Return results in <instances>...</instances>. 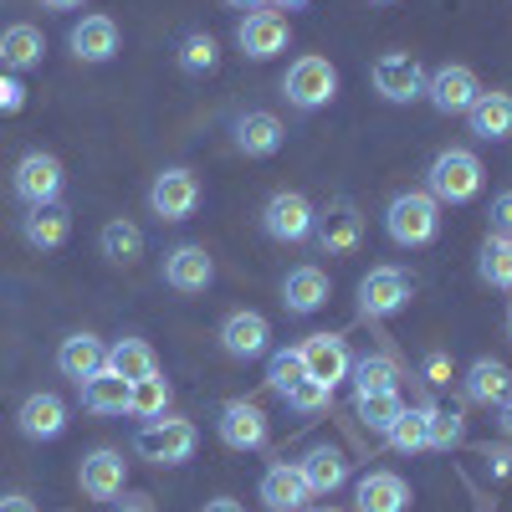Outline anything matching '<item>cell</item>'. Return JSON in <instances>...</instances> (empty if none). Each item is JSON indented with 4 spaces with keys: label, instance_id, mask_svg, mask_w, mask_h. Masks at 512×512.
Here are the masks:
<instances>
[{
    "label": "cell",
    "instance_id": "6da1fadb",
    "mask_svg": "<svg viewBox=\"0 0 512 512\" xmlns=\"http://www.w3.org/2000/svg\"><path fill=\"white\" fill-rule=\"evenodd\" d=\"M482 180H487V164L472 154V149H441L431 159V169H425V190L436 195V205H466V200H477L482 195Z\"/></svg>",
    "mask_w": 512,
    "mask_h": 512
},
{
    "label": "cell",
    "instance_id": "7a4b0ae2",
    "mask_svg": "<svg viewBox=\"0 0 512 512\" xmlns=\"http://www.w3.org/2000/svg\"><path fill=\"white\" fill-rule=\"evenodd\" d=\"M384 231H390L395 246L415 251V246H431L441 236V205L431 190H400L390 205H384Z\"/></svg>",
    "mask_w": 512,
    "mask_h": 512
},
{
    "label": "cell",
    "instance_id": "3957f363",
    "mask_svg": "<svg viewBox=\"0 0 512 512\" xmlns=\"http://www.w3.org/2000/svg\"><path fill=\"white\" fill-rule=\"evenodd\" d=\"M282 98H287V108H297V113H318V108H328L333 98H338V67L328 62V57H297L292 67H287V77H282Z\"/></svg>",
    "mask_w": 512,
    "mask_h": 512
},
{
    "label": "cell",
    "instance_id": "277c9868",
    "mask_svg": "<svg viewBox=\"0 0 512 512\" xmlns=\"http://www.w3.org/2000/svg\"><path fill=\"white\" fill-rule=\"evenodd\" d=\"M195 446H200V431H195L190 420H180V415L144 420L139 436H134V451H139L144 461H154V466H180V461L195 456Z\"/></svg>",
    "mask_w": 512,
    "mask_h": 512
},
{
    "label": "cell",
    "instance_id": "5b68a950",
    "mask_svg": "<svg viewBox=\"0 0 512 512\" xmlns=\"http://www.w3.org/2000/svg\"><path fill=\"white\" fill-rule=\"evenodd\" d=\"M313 221H318V210H313V200H308L303 190H277V195H267V205H262V231H267L272 241H282V246L308 241V236H313Z\"/></svg>",
    "mask_w": 512,
    "mask_h": 512
},
{
    "label": "cell",
    "instance_id": "8992f818",
    "mask_svg": "<svg viewBox=\"0 0 512 512\" xmlns=\"http://www.w3.org/2000/svg\"><path fill=\"white\" fill-rule=\"evenodd\" d=\"M313 241L323 256H354L364 246V216L354 200H328L313 221Z\"/></svg>",
    "mask_w": 512,
    "mask_h": 512
},
{
    "label": "cell",
    "instance_id": "52a82bcc",
    "mask_svg": "<svg viewBox=\"0 0 512 512\" xmlns=\"http://www.w3.org/2000/svg\"><path fill=\"white\" fill-rule=\"evenodd\" d=\"M149 210L159 221H190L195 210H200V180H195V169H180V164H169L154 175L149 185Z\"/></svg>",
    "mask_w": 512,
    "mask_h": 512
},
{
    "label": "cell",
    "instance_id": "ba28073f",
    "mask_svg": "<svg viewBox=\"0 0 512 512\" xmlns=\"http://www.w3.org/2000/svg\"><path fill=\"white\" fill-rule=\"evenodd\" d=\"M425 72L410 52H384L374 67H369V82H374V93L384 98V103H415V98H425Z\"/></svg>",
    "mask_w": 512,
    "mask_h": 512
},
{
    "label": "cell",
    "instance_id": "9c48e42d",
    "mask_svg": "<svg viewBox=\"0 0 512 512\" xmlns=\"http://www.w3.org/2000/svg\"><path fill=\"white\" fill-rule=\"evenodd\" d=\"M415 297V277L405 267H374L359 282V313L364 318H395L400 308H410Z\"/></svg>",
    "mask_w": 512,
    "mask_h": 512
},
{
    "label": "cell",
    "instance_id": "30bf717a",
    "mask_svg": "<svg viewBox=\"0 0 512 512\" xmlns=\"http://www.w3.org/2000/svg\"><path fill=\"white\" fill-rule=\"evenodd\" d=\"M62 185H67L62 159H57V154H41V149L21 154L16 175H11V190H16L26 205H52V200H62Z\"/></svg>",
    "mask_w": 512,
    "mask_h": 512
},
{
    "label": "cell",
    "instance_id": "8fae6325",
    "mask_svg": "<svg viewBox=\"0 0 512 512\" xmlns=\"http://www.w3.org/2000/svg\"><path fill=\"white\" fill-rule=\"evenodd\" d=\"M287 41H292V26L282 11H246L236 26V47L251 62H272L277 52H287Z\"/></svg>",
    "mask_w": 512,
    "mask_h": 512
},
{
    "label": "cell",
    "instance_id": "7c38bea8",
    "mask_svg": "<svg viewBox=\"0 0 512 512\" xmlns=\"http://www.w3.org/2000/svg\"><path fill=\"white\" fill-rule=\"evenodd\" d=\"M216 436L231 446V451H262L272 425H267V410L256 400H226L221 415H216Z\"/></svg>",
    "mask_w": 512,
    "mask_h": 512
},
{
    "label": "cell",
    "instance_id": "4fadbf2b",
    "mask_svg": "<svg viewBox=\"0 0 512 512\" xmlns=\"http://www.w3.org/2000/svg\"><path fill=\"white\" fill-rule=\"evenodd\" d=\"M425 98H431V108L436 113H466L477 98H482V82H477V72L472 67H461V62H446V67H436L431 77H425Z\"/></svg>",
    "mask_w": 512,
    "mask_h": 512
},
{
    "label": "cell",
    "instance_id": "5bb4252c",
    "mask_svg": "<svg viewBox=\"0 0 512 512\" xmlns=\"http://www.w3.org/2000/svg\"><path fill=\"white\" fill-rule=\"evenodd\" d=\"M297 359H303V369H308V379H318V384H344L349 379V364H354V354H349V344L338 333H308L303 344H297Z\"/></svg>",
    "mask_w": 512,
    "mask_h": 512
},
{
    "label": "cell",
    "instance_id": "9a60e30c",
    "mask_svg": "<svg viewBox=\"0 0 512 512\" xmlns=\"http://www.w3.org/2000/svg\"><path fill=\"white\" fill-rule=\"evenodd\" d=\"M77 482H82V492H88L93 502L123 497V487H128V461H123V451H113V446L88 451V456H82V466H77Z\"/></svg>",
    "mask_w": 512,
    "mask_h": 512
},
{
    "label": "cell",
    "instance_id": "2e32d148",
    "mask_svg": "<svg viewBox=\"0 0 512 512\" xmlns=\"http://www.w3.org/2000/svg\"><path fill=\"white\" fill-rule=\"evenodd\" d=\"M221 349H226L231 359H241V364L262 359V354L272 349V323H267L262 313H251V308H236V313L221 323Z\"/></svg>",
    "mask_w": 512,
    "mask_h": 512
},
{
    "label": "cell",
    "instance_id": "e0dca14e",
    "mask_svg": "<svg viewBox=\"0 0 512 512\" xmlns=\"http://www.w3.org/2000/svg\"><path fill=\"white\" fill-rule=\"evenodd\" d=\"M231 139H236V149H241L246 159H272V154L287 144V128H282L277 113L251 108V113H241V118L231 123Z\"/></svg>",
    "mask_w": 512,
    "mask_h": 512
},
{
    "label": "cell",
    "instance_id": "ac0fdd59",
    "mask_svg": "<svg viewBox=\"0 0 512 512\" xmlns=\"http://www.w3.org/2000/svg\"><path fill=\"white\" fill-rule=\"evenodd\" d=\"M16 425H21L26 441H57V436L67 431V400L52 395V390H36V395L21 400Z\"/></svg>",
    "mask_w": 512,
    "mask_h": 512
},
{
    "label": "cell",
    "instance_id": "d6986e66",
    "mask_svg": "<svg viewBox=\"0 0 512 512\" xmlns=\"http://www.w3.org/2000/svg\"><path fill=\"white\" fill-rule=\"evenodd\" d=\"M256 497H262L267 512H303L313 492H308L303 472H297V461H277V466H267V472H262Z\"/></svg>",
    "mask_w": 512,
    "mask_h": 512
},
{
    "label": "cell",
    "instance_id": "ffe728a7",
    "mask_svg": "<svg viewBox=\"0 0 512 512\" xmlns=\"http://www.w3.org/2000/svg\"><path fill=\"white\" fill-rule=\"evenodd\" d=\"M164 282L175 292H205L210 282H216V262H210V251L185 241L175 251H164Z\"/></svg>",
    "mask_w": 512,
    "mask_h": 512
},
{
    "label": "cell",
    "instance_id": "44dd1931",
    "mask_svg": "<svg viewBox=\"0 0 512 512\" xmlns=\"http://www.w3.org/2000/svg\"><path fill=\"white\" fill-rule=\"evenodd\" d=\"M21 236H26V246H36V251L67 246V236H72V210H67L62 200H52V205H26Z\"/></svg>",
    "mask_w": 512,
    "mask_h": 512
},
{
    "label": "cell",
    "instance_id": "7402d4cb",
    "mask_svg": "<svg viewBox=\"0 0 512 512\" xmlns=\"http://www.w3.org/2000/svg\"><path fill=\"white\" fill-rule=\"evenodd\" d=\"M67 47H72L77 62H93V67L113 62L118 57V21L113 16H82L67 36Z\"/></svg>",
    "mask_w": 512,
    "mask_h": 512
},
{
    "label": "cell",
    "instance_id": "603a6c76",
    "mask_svg": "<svg viewBox=\"0 0 512 512\" xmlns=\"http://www.w3.org/2000/svg\"><path fill=\"white\" fill-rule=\"evenodd\" d=\"M507 390H512V369L502 359H487L482 354V359L466 364V374H461V395L472 400V405H502Z\"/></svg>",
    "mask_w": 512,
    "mask_h": 512
},
{
    "label": "cell",
    "instance_id": "cb8c5ba5",
    "mask_svg": "<svg viewBox=\"0 0 512 512\" xmlns=\"http://www.w3.org/2000/svg\"><path fill=\"white\" fill-rule=\"evenodd\" d=\"M466 123H472V134L482 139V144H502V139H512V93H502V88H482V98L466 108Z\"/></svg>",
    "mask_w": 512,
    "mask_h": 512
},
{
    "label": "cell",
    "instance_id": "d4e9b609",
    "mask_svg": "<svg viewBox=\"0 0 512 512\" xmlns=\"http://www.w3.org/2000/svg\"><path fill=\"white\" fill-rule=\"evenodd\" d=\"M328 292H333V282H328L323 267H292L287 282H282V308L297 313V318H308V313H318L328 303Z\"/></svg>",
    "mask_w": 512,
    "mask_h": 512
},
{
    "label": "cell",
    "instance_id": "484cf974",
    "mask_svg": "<svg viewBox=\"0 0 512 512\" xmlns=\"http://www.w3.org/2000/svg\"><path fill=\"white\" fill-rule=\"evenodd\" d=\"M297 472H303V482H308L313 497H333L338 487L349 482V456L333 451V446H313L303 461H297Z\"/></svg>",
    "mask_w": 512,
    "mask_h": 512
},
{
    "label": "cell",
    "instance_id": "4316f807",
    "mask_svg": "<svg viewBox=\"0 0 512 512\" xmlns=\"http://www.w3.org/2000/svg\"><path fill=\"white\" fill-rule=\"evenodd\" d=\"M41 57H47V36L31 21H16L0 31V67L6 72H31V67H41Z\"/></svg>",
    "mask_w": 512,
    "mask_h": 512
},
{
    "label": "cell",
    "instance_id": "83f0119b",
    "mask_svg": "<svg viewBox=\"0 0 512 512\" xmlns=\"http://www.w3.org/2000/svg\"><path fill=\"white\" fill-rule=\"evenodd\" d=\"M354 502H359V512H405L410 507V482L400 472H369V477H359Z\"/></svg>",
    "mask_w": 512,
    "mask_h": 512
},
{
    "label": "cell",
    "instance_id": "f1b7e54d",
    "mask_svg": "<svg viewBox=\"0 0 512 512\" xmlns=\"http://www.w3.org/2000/svg\"><path fill=\"white\" fill-rule=\"evenodd\" d=\"M103 364H108V344H103V338H93V333H72V338H62V349H57V369H62L72 384L93 379Z\"/></svg>",
    "mask_w": 512,
    "mask_h": 512
},
{
    "label": "cell",
    "instance_id": "f546056e",
    "mask_svg": "<svg viewBox=\"0 0 512 512\" xmlns=\"http://www.w3.org/2000/svg\"><path fill=\"white\" fill-rule=\"evenodd\" d=\"M77 390H82V410H93V415H123L128 410V395H134V384L103 364L93 379H82Z\"/></svg>",
    "mask_w": 512,
    "mask_h": 512
},
{
    "label": "cell",
    "instance_id": "4dcf8cb0",
    "mask_svg": "<svg viewBox=\"0 0 512 512\" xmlns=\"http://www.w3.org/2000/svg\"><path fill=\"white\" fill-rule=\"evenodd\" d=\"M354 379V395H384V390H400V364L390 354H364L349 364Z\"/></svg>",
    "mask_w": 512,
    "mask_h": 512
},
{
    "label": "cell",
    "instance_id": "1f68e13d",
    "mask_svg": "<svg viewBox=\"0 0 512 512\" xmlns=\"http://www.w3.org/2000/svg\"><path fill=\"white\" fill-rule=\"evenodd\" d=\"M108 369L123 374L128 384H139V379L159 374V359H154V349L144 344V338H118V344H108Z\"/></svg>",
    "mask_w": 512,
    "mask_h": 512
},
{
    "label": "cell",
    "instance_id": "d6a6232c",
    "mask_svg": "<svg viewBox=\"0 0 512 512\" xmlns=\"http://www.w3.org/2000/svg\"><path fill=\"white\" fill-rule=\"evenodd\" d=\"M175 62H180V72H190V77L216 72V67H221V41L210 36V31H185L180 47H175Z\"/></svg>",
    "mask_w": 512,
    "mask_h": 512
},
{
    "label": "cell",
    "instance_id": "836d02e7",
    "mask_svg": "<svg viewBox=\"0 0 512 512\" xmlns=\"http://www.w3.org/2000/svg\"><path fill=\"white\" fill-rule=\"evenodd\" d=\"M98 246H103V256L108 262H118V267H128V262H139L144 256V231L134 226V221H108L103 231H98Z\"/></svg>",
    "mask_w": 512,
    "mask_h": 512
},
{
    "label": "cell",
    "instance_id": "e575fe53",
    "mask_svg": "<svg viewBox=\"0 0 512 512\" xmlns=\"http://www.w3.org/2000/svg\"><path fill=\"white\" fill-rule=\"evenodd\" d=\"M477 277L497 292H512V236H487L477 256Z\"/></svg>",
    "mask_w": 512,
    "mask_h": 512
},
{
    "label": "cell",
    "instance_id": "d590c367",
    "mask_svg": "<svg viewBox=\"0 0 512 512\" xmlns=\"http://www.w3.org/2000/svg\"><path fill=\"white\" fill-rule=\"evenodd\" d=\"M384 441H390L395 451H431V405L405 410L390 431H384Z\"/></svg>",
    "mask_w": 512,
    "mask_h": 512
},
{
    "label": "cell",
    "instance_id": "8d00e7d4",
    "mask_svg": "<svg viewBox=\"0 0 512 512\" xmlns=\"http://www.w3.org/2000/svg\"><path fill=\"white\" fill-rule=\"evenodd\" d=\"M169 400H175V390H169V379L164 374H149L134 384V395H128V415H139V420H159L169 415Z\"/></svg>",
    "mask_w": 512,
    "mask_h": 512
},
{
    "label": "cell",
    "instance_id": "74e56055",
    "mask_svg": "<svg viewBox=\"0 0 512 512\" xmlns=\"http://www.w3.org/2000/svg\"><path fill=\"white\" fill-rule=\"evenodd\" d=\"M354 415L369 425V431H390V425L405 415V400H400V390H384V395H354Z\"/></svg>",
    "mask_w": 512,
    "mask_h": 512
},
{
    "label": "cell",
    "instance_id": "f35d334b",
    "mask_svg": "<svg viewBox=\"0 0 512 512\" xmlns=\"http://www.w3.org/2000/svg\"><path fill=\"white\" fill-rule=\"evenodd\" d=\"M466 441V415L451 405H431V451H456Z\"/></svg>",
    "mask_w": 512,
    "mask_h": 512
},
{
    "label": "cell",
    "instance_id": "ab89813d",
    "mask_svg": "<svg viewBox=\"0 0 512 512\" xmlns=\"http://www.w3.org/2000/svg\"><path fill=\"white\" fill-rule=\"evenodd\" d=\"M282 400H287L297 415H318V410H328L333 390H328V384H318V379H308V374H303V379H297V384H292V390H287Z\"/></svg>",
    "mask_w": 512,
    "mask_h": 512
},
{
    "label": "cell",
    "instance_id": "60d3db41",
    "mask_svg": "<svg viewBox=\"0 0 512 512\" xmlns=\"http://www.w3.org/2000/svg\"><path fill=\"white\" fill-rule=\"evenodd\" d=\"M303 374H308V369H303V359H297V349H277V354L267 359V384H272V395H287Z\"/></svg>",
    "mask_w": 512,
    "mask_h": 512
},
{
    "label": "cell",
    "instance_id": "b9f144b4",
    "mask_svg": "<svg viewBox=\"0 0 512 512\" xmlns=\"http://www.w3.org/2000/svg\"><path fill=\"white\" fill-rule=\"evenodd\" d=\"M487 221H492V236H512V190H502L487 210Z\"/></svg>",
    "mask_w": 512,
    "mask_h": 512
},
{
    "label": "cell",
    "instance_id": "7bdbcfd3",
    "mask_svg": "<svg viewBox=\"0 0 512 512\" xmlns=\"http://www.w3.org/2000/svg\"><path fill=\"white\" fill-rule=\"evenodd\" d=\"M21 108H26V88L11 72H0V113H21Z\"/></svg>",
    "mask_w": 512,
    "mask_h": 512
},
{
    "label": "cell",
    "instance_id": "ee69618b",
    "mask_svg": "<svg viewBox=\"0 0 512 512\" xmlns=\"http://www.w3.org/2000/svg\"><path fill=\"white\" fill-rule=\"evenodd\" d=\"M420 374H425V384H451V359L446 354H425V364H420Z\"/></svg>",
    "mask_w": 512,
    "mask_h": 512
},
{
    "label": "cell",
    "instance_id": "f6af8a7d",
    "mask_svg": "<svg viewBox=\"0 0 512 512\" xmlns=\"http://www.w3.org/2000/svg\"><path fill=\"white\" fill-rule=\"evenodd\" d=\"M482 461H487V472H492V477H512V446H487Z\"/></svg>",
    "mask_w": 512,
    "mask_h": 512
},
{
    "label": "cell",
    "instance_id": "bcb514c9",
    "mask_svg": "<svg viewBox=\"0 0 512 512\" xmlns=\"http://www.w3.org/2000/svg\"><path fill=\"white\" fill-rule=\"evenodd\" d=\"M0 512H36V502L26 492H6V497H0Z\"/></svg>",
    "mask_w": 512,
    "mask_h": 512
},
{
    "label": "cell",
    "instance_id": "7dc6e473",
    "mask_svg": "<svg viewBox=\"0 0 512 512\" xmlns=\"http://www.w3.org/2000/svg\"><path fill=\"white\" fill-rule=\"evenodd\" d=\"M200 512H246V507H241L236 497H210V502H205Z\"/></svg>",
    "mask_w": 512,
    "mask_h": 512
},
{
    "label": "cell",
    "instance_id": "c3c4849f",
    "mask_svg": "<svg viewBox=\"0 0 512 512\" xmlns=\"http://www.w3.org/2000/svg\"><path fill=\"white\" fill-rule=\"evenodd\" d=\"M497 425H502V436L512 441V390H507V400L497 405Z\"/></svg>",
    "mask_w": 512,
    "mask_h": 512
},
{
    "label": "cell",
    "instance_id": "681fc988",
    "mask_svg": "<svg viewBox=\"0 0 512 512\" xmlns=\"http://www.w3.org/2000/svg\"><path fill=\"white\" fill-rule=\"evenodd\" d=\"M226 6H231V11H262L267 0H226Z\"/></svg>",
    "mask_w": 512,
    "mask_h": 512
},
{
    "label": "cell",
    "instance_id": "f907efd6",
    "mask_svg": "<svg viewBox=\"0 0 512 512\" xmlns=\"http://www.w3.org/2000/svg\"><path fill=\"white\" fill-rule=\"evenodd\" d=\"M41 6H47V11H77L82 0H41Z\"/></svg>",
    "mask_w": 512,
    "mask_h": 512
},
{
    "label": "cell",
    "instance_id": "816d5d0a",
    "mask_svg": "<svg viewBox=\"0 0 512 512\" xmlns=\"http://www.w3.org/2000/svg\"><path fill=\"white\" fill-rule=\"evenodd\" d=\"M118 512H149V497H128Z\"/></svg>",
    "mask_w": 512,
    "mask_h": 512
},
{
    "label": "cell",
    "instance_id": "f5cc1de1",
    "mask_svg": "<svg viewBox=\"0 0 512 512\" xmlns=\"http://www.w3.org/2000/svg\"><path fill=\"white\" fill-rule=\"evenodd\" d=\"M272 6H282V11H297V6H308V0H272Z\"/></svg>",
    "mask_w": 512,
    "mask_h": 512
},
{
    "label": "cell",
    "instance_id": "db71d44e",
    "mask_svg": "<svg viewBox=\"0 0 512 512\" xmlns=\"http://www.w3.org/2000/svg\"><path fill=\"white\" fill-rule=\"evenodd\" d=\"M313 512H344V507H313Z\"/></svg>",
    "mask_w": 512,
    "mask_h": 512
},
{
    "label": "cell",
    "instance_id": "11a10c76",
    "mask_svg": "<svg viewBox=\"0 0 512 512\" xmlns=\"http://www.w3.org/2000/svg\"><path fill=\"white\" fill-rule=\"evenodd\" d=\"M507 338H512V308H507Z\"/></svg>",
    "mask_w": 512,
    "mask_h": 512
}]
</instances>
